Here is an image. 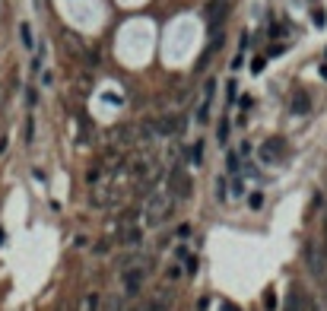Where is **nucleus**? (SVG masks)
Returning <instances> with one entry per match:
<instances>
[{
  "label": "nucleus",
  "instance_id": "18",
  "mask_svg": "<svg viewBox=\"0 0 327 311\" xmlns=\"http://www.w3.org/2000/svg\"><path fill=\"white\" fill-rule=\"evenodd\" d=\"M108 248H111V241H105V238H102V241H92V254H96V257H102Z\"/></svg>",
  "mask_w": 327,
  "mask_h": 311
},
{
  "label": "nucleus",
  "instance_id": "1",
  "mask_svg": "<svg viewBox=\"0 0 327 311\" xmlns=\"http://www.w3.org/2000/svg\"><path fill=\"white\" fill-rule=\"evenodd\" d=\"M175 210H178V200L168 191L150 194L140 206V229H156L162 222H168L171 216H175Z\"/></svg>",
  "mask_w": 327,
  "mask_h": 311
},
{
  "label": "nucleus",
  "instance_id": "16",
  "mask_svg": "<svg viewBox=\"0 0 327 311\" xmlns=\"http://www.w3.org/2000/svg\"><path fill=\"white\" fill-rule=\"evenodd\" d=\"M19 38H22V45H25V48L35 45V38H32V25H29V22H22V25H19Z\"/></svg>",
  "mask_w": 327,
  "mask_h": 311
},
{
  "label": "nucleus",
  "instance_id": "19",
  "mask_svg": "<svg viewBox=\"0 0 327 311\" xmlns=\"http://www.w3.org/2000/svg\"><path fill=\"white\" fill-rule=\"evenodd\" d=\"M35 140V118H25V143Z\"/></svg>",
  "mask_w": 327,
  "mask_h": 311
},
{
  "label": "nucleus",
  "instance_id": "34",
  "mask_svg": "<svg viewBox=\"0 0 327 311\" xmlns=\"http://www.w3.org/2000/svg\"><path fill=\"white\" fill-rule=\"evenodd\" d=\"M219 311H242V308H235V305H229V302H222V305H219Z\"/></svg>",
  "mask_w": 327,
  "mask_h": 311
},
{
  "label": "nucleus",
  "instance_id": "4",
  "mask_svg": "<svg viewBox=\"0 0 327 311\" xmlns=\"http://www.w3.org/2000/svg\"><path fill=\"white\" fill-rule=\"evenodd\" d=\"M143 283H146V267L143 264H134V267H127V270H121V286H124V296L127 299L140 296Z\"/></svg>",
  "mask_w": 327,
  "mask_h": 311
},
{
  "label": "nucleus",
  "instance_id": "30",
  "mask_svg": "<svg viewBox=\"0 0 327 311\" xmlns=\"http://www.w3.org/2000/svg\"><path fill=\"white\" fill-rule=\"evenodd\" d=\"M235 92H238L235 80H229V86H226V96H229V102H235Z\"/></svg>",
  "mask_w": 327,
  "mask_h": 311
},
{
  "label": "nucleus",
  "instance_id": "28",
  "mask_svg": "<svg viewBox=\"0 0 327 311\" xmlns=\"http://www.w3.org/2000/svg\"><path fill=\"white\" fill-rule=\"evenodd\" d=\"M264 64H267V57H254V60H251V73H261Z\"/></svg>",
  "mask_w": 327,
  "mask_h": 311
},
{
  "label": "nucleus",
  "instance_id": "35",
  "mask_svg": "<svg viewBox=\"0 0 327 311\" xmlns=\"http://www.w3.org/2000/svg\"><path fill=\"white\" fill-rule=\"evenodd\" d=\"M324 254H327V219H324Z\"/></svg>",
  "mask_w": 327,
  "mask_h": 311
},
{
  "label": "nucleus",
  "instance_id": "25",
  "mask_svg": "<svg viewBox=\"0 0 327 311\" xmlns=\"http://www.w3.org/2000/svg\"><path fill=\"white\" fill-rule=\"evenodd\" d=\"M238 159H248V156H251V143H248V140H242V146H238Z\"/></svg>",
  "mask_w": 327,
  "mask_h": 311
},
{
  "label": "nucleus",
  "instance_id": "11",
  "mask_svg": "<svg viewBox=\"0 0 327 311\" xmlns=\"http://www.w3.org/2000/svg\"><path fill=\"white\" fill-rule=\"evenodd\" d=\"M184 159L191 162V165H203V140H194L191 146L184 150Z\"/></svg>",
  "mask_w": 327,
  "mask_h": 311
},
{
  "label": "nucleus",
  "instance_id": "21",
  "mask_svg": "<svg viewBox=\"0 0 327 311\" xmlns=\"http://www.w3.org/2000/svg\"><path fill=\"white\" fill-rule=\"evenodd\" d=\"M226 165H229V171H238V165H242L238 153H229V156H226Z\"/></svg>",
  "mask_w": 327,
  "mask_h": 311
},
{
  "label": "nucleus",
  "instance_id": "27",
  "mask_svg": "<svg viewBox=\"0 0 327 311\" xmlns=\"http://www.w3.org/2000/svg\"><path fill=\"white\" fill-rule=\"evenodd\" d=\"M25 102H29V108H35L38 105V92L35 89H25Z\"/></svg>",
  "mask_w": 327,
  "mask_h": 311
},
{
  "label": "nucleus",
  "instance_id": "26",
  "mask_svg": "<svg viewBox=\"0 0 327 311\" xmlns=\"http://www.w3.org/2000/svg\"><path fill=\"white\" fill-rule=\"evenodd\" d=\"M283 35H286V25H270V38H283Z\"/></svg>",
  "mask_w": 327,
  "mask_h": 311
},
{
  "label": "nucleus",
  "instance_id": "38",
  "mask_svg": "<svg viewBox=\"0 0 327 311\" xmlns=\"http://www.w3.org/2000/svg\"><path fill=\"white\" fill-rule=\"evenodd\" d=\"M324 296H327V292H324Z\"/></svg>",
  "mask_w": 327,
  "mask_h": 311
},
{
  "label": "nucleus",
  "instance_id": "5",
  "mask_svg": "<svg viewBox=\"0 0 327 311\" xmlns=\"http://www.w3.org/2000/svg\"><path fill=\"white\" fill-rule=\"evenodd\" d=\"M150 127H153V134L156 137H178L184 131V118H178V115H162L156 121H150Z\"/></svg>",
  "mask_w": 327,
  "mask_h": 311
},
{
  "label": "nucleus",
  "instance_id": "31",
  "mask_svg": "<svg viewBox=\"0 0 327 311\" xmlns=\"http://www.w3.org/2000/svg\"><path fill=\"white\" fill-rule=\"evenodd\" d=\"M283 51H286V45H273V48H270V57H280Z\"/></svg>",
  "mask_w": 327,
  "mask_h": 311
},
{
  "label": "nucleus",
  "instance_id": "17",
  "mask_svg": "<svg viewBox=\"0 0 327 311\" xmlns=\"http://www.w3.org/2000/svg\"><path fill=\"white\" fill-rule=\"evenodd\" d=\"M264 308H267V311H277V308H280V305H277V292H273V289L264 292Z\"/></svg>",
  "mask_w": 327,
  "mask_h": 311
},
{
  "label": "nucleus",
  "instance_id": "22",
  "mask_svg": "<svg viewBox=\"0 0 327 311\" xmlns=\"http://www.w3.org/2000/svg\"><path fill=\"white\" fill-rule=\"evenodd\" d=\"M178 276H181V267H178V264H171L168 270H165V280H168V283H178Z\"/></svg>",
  "mask_w": 327,
  "mask_h": 311
},
{
  "label": "nucleus",
  "instance_id": "33",
  "mask_svg": "<svg viewBox=\"0 0 327 311\" xmlns=\"http://www.w3.org/2000/svg\"><path fill=\"white\" fill-rule=\"evenodd\" d=\"M6 143H10V140H6V134H0V156L6 153Z\"/></svg>",
  "mask_w": 327,
  "mask_h": 311
},
{
  "label": "nucleus",
  "instance_id": "20",
  "mask_svg": "<svg viewBox=\"0 0 327 311\" xmlns=\"http://www.w3.org/2000/svg\"><path fill=\"white\" fill-rule=\"evenodd\" d=\"M216 140H219V143H226V140H229V121H219V127H216Z\"/></svg>",
  "mask_w": 327,
  "mask_h": 311
},
{
  "label": "nucleus",
  "instance_id": "6",
  "mask_svg": "<svg viewBox=\"0 0 327 311\" xmlns=\"http://www.w3.org/2000/svg\"><path fill=\"white\" fill-rule=\"evenodd\" d=\"M213 96H216V80H206L203 83V102H200V108H197V124H206V121H210Z\"/></svg>",
  "mask_w": 327,
  "mask_h": 311
},
{
  "label": "nucleus",
  "instance_id": "10",
  "mask_svg": "<svg viewBox=\"0 0 327 311\" xmlns=\"http://www.w3.org/2000/svg\"><path fill=\"white\" fill-rule=\"evenodd\" d=\"M289 108L296 111V115H308V111H312V99H308V92H305V89L292 92V102H289Z\"/></svg>",
  "mask_w": 327,
  "mask_h": 311
},
{
  "label": "nucleus",
  "instance_id": "12",
  "mask_svg": "<svg viewBox=\"0 0 327 311\" xmlns=\"http://www.w3.org/2000/svg\"><path fill=\"white\" fill-rule=\"evenodd\" d=\"M283 311H302V289L299 286H289V296L283 302Z\"/></svg>",
  "mask_w": 327,
  "mask_h": 311
},
{
  "label": "nucleus",
  "instance_id": "9",
  "mask_svg": "<svg viewBox=\"0 0 327 311\" xmlns=\"http://www.w3.org/2000/svg\"><path fill=\"white\" fill-rule=\"evenodd\" d=\"M115 232H118V245H137V241H143L140 226H124V229H115Z\"/></svg>",
  "mask_w": 327,
  "mask_h": 311
},
{
  "label": "nucleus",
  "instance_id": "29",
  "mask_svg": "<svg viewBox=\"0 0 327 311\" xmlns=\"http://www.w3.org/2000/svg\"><path fill=\"white\" fill-rule=\"evenodd\" d=\"M312 19H315V25H324V22H327V13H324V10H315Z\"/></svg>",
  "mask_w": 327,
  "mask_h": 311
},
{
  "label": "nucleus",
  "instance_id": "2",
  "mask_svg": "<svg viewBox=\"0 0 327 311\" xmlns=\"http://www.w3.org/2000/svg\"><path fill=\"white\" fill-rule=\"evenodd\" d=\"M165 191L175 197V200H191V194H194V178L187 175L184 168H171L168 171V187Z\"/></svg>",
  "mask_w": 327,
  "mask_h": 311
},
{
  "label": "nucleus",
  "instance_id": "24",
  "mask_svg": "<svg viewBox=\"0 0 327 311\" xmlns=\"http://www.w3.org/2000/svg\"><path fill=\"white\" fill-rule=\"evenodd\" d=\"M216 197H219V203H226V178L216 181Z\"/></svg>",
  "mask_w": 327,
  "mask_h": 311
},
{
  "label": "nucleus",
  "instance_id": "13",
  "mask_svg": "<svg viewBox=\"0 0 327 311\" xmlns=\"http://www.w3.org/2000/svg\"><path fill=\"white\" fill-rule=\"evenodd\" d=\"M115 140H118V143H134V140H137V127H134V124L118 127V131H115Z\"/></svg>",
  "mask_w": 327,
  "mask_h": 311
},
{
  "label": "nucleus",
  "instance_id": "23",
  "mask_svg": "<svg viewBox=\"0 0 327 311\" xmlns=\"http://www.w3.org/2000/svg\"><path fill=\"white\" fill-rule=\"evenodd\" d=\"M248 206H251V210H261V206H264V194H251V197H248Z\"/></svg>",
  "mask_w": 327,
  "mask_h": 311
},
{
  "label": "nucleus",
  "instance_id": "14",
  "mask_svg": "<svg viewBox=\"0 0 327 311\" xmlns=\"http://www.w3.org/2000/svg\"><path fill=\"white\" fill-rule=\"evenodd\" d=\"M99 292H86L83 302H80V311H99Z\"/></svg>",
  "mask_w": 327,
  "mask_h": 311
},
{
  "label": "nucleus",
  "instance_id": "36",
  "mask_svg": "<svg viewBox=\"0 0 327 311\" xmlns=\"http://www.w3.org/2000/svg\"><path fill=\"white\" fill-rule=\"evenodd\" d=\"M324 57H327V51H324Z\"/></svg>",
  "mask_w": 327,
  "mask_h": 311
},
{
  "label": "nucleus",
  "instance_id": "15",
  "mask_svg": "<svg viewBox=\"0 0 327 311\" xmlns=\"http://www.w3.org/2000/svg\"><path fill=\"white\" fill-rule=\"evenodd\" d=\"M302 311H327V308L318 299H312V296H305V292H302Z\"/></svg>",
  "mask_w": 327,
  "mask_h": 311
},
{
  "label": "nucleus",
  "instance_id": "32",
  "mask_svg": "<svg viewBox=\"0 0 327 311\" xmlns=\"http://www.w3.org/2000/svg\"><path fill=\"white\" fill-rule=\"evenodd\" d=\"M238 105H242V108L248 111V108H251V96H242V99H238Z\"/></svg>",
  "mask_w": 327,
  "mask_h": 311
},
{
  "label": "nucleus",
  "instance_id": "7",
  "mask_svg": "<svg viewBox=\"0 0 327 311\" xmlns=\"http://www.w3.org/2000/svg\"><path fill=\"white\" fill-rule=\"evenodd\" d=\"M124 226H140V210L137 206H127L118 216H111V222H108V229H124Z\"/></svg>",
  "mask_w": 327,
  "mask_h": 311
},
{
  "label": "nucleus",
  "instance_id": "37",
  "mask_svg": "<svg viewBox=\"0 0 327 311\" xmlns=\"http://www.w3.org/2000/svg\"><path fill=\"white\" fill-rule=\"evenodd\" d=\"M57 311H64V308H57Z\"/></svg>",
  "mask_w": 327,
  "mask_h": 311
},
{
  "label": "nucleus",
  "instance_id": "3",
  "mask_svg": "<svg viewBox=\"0 0 327 311\" xmlns=\"http://www.w3.org/2000/svg\"><path fill=\"white\" fill-rule=\"evenodd\" d=\"M286 153H289V143L283 137H267L261 143V162H267V165H280L286 159Z\"/></svg>",
  "mask_w": 327,
  "mask_h": 311
},
{
  "label": "nucleus",
  "instance_id": "8",
  "mask_svg": "<svg viewBox=\"0 0 327 311\" xmlns=\"http://www.w3.org/2000/svg\"><path fill=\"white\" fill-rule=\"evenodd\" d=\"M305 264H308V270H312L318 280H321V273H324V257L318 254L315 241H308V245H305Z\"/></svg>",
  "mask_w": 327,
  "mask_h": 311
}]
</instances>
